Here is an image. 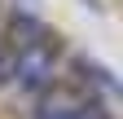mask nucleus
I'll return each instance as SVG.
<instances>
[{
    "label": "nucleus",
    "mask_w": 123,
    "mask_h": 119,
    "mask_svg": "<svg viewBox=\"0 0 123 119\" xmlns=\"http://www.w3.org/2000/svg\"><path fill=\"white\" fill-rule=\"evenodd\" d=\"M57 75V49L49 40L31 44V49L18 53V66H13V79H18L26 93H49V84Z\"/></svg>",
    "instance_id": "f257e3e1"
},
{
    "label": "nucleus",
    "mask_w": 123,
    "mask_h": 119,
    "mask_svg": "<svg viewBox=\"0 0 123 119\" xmlns=\"http://www.w3.org/2000/svg\"><path fill=\"white\" fill-rule=\"evenodd\" d=\"M84 106L79 93H70V88H49L40 101H35V119H66Z\"/></svg>",
    "instance_id": "f03ea898"
},
{
    "label": "nucleus",
    "mask_w": 123,
    "mask_h": 119,
    "mask_svg": "<svg viewBox=\"0 0 123 119\" xmlns=\"http://www.w3.org/2000/svg\"><path fill=\"white\" fill-rule=\"evenodd\" d=\"M40 40H44L40 18H31V13H13V26H9V49H13V53H22V49H31V44H40Z\"/></svg>",
    "instance_id": "7ed1b4c3"
},
{
    "label": "nucleus",
    "mask_w": 123,
    "mask_h": 119,
    "mask_svg": "<svg viewBox=\"0 0 123 119\" xmlns=\"http://www.w3.org/2000/svg\"><path fill=\"white\" fill-rule=\"evenodd\" d=\"M88 75L97 79V84H101V88H105V93H110V97H119V79L110 75V71H101V66H88Z\"/></svg>",
    "instance_id": "20e7f679"
},
{
    "label": "nucleus",
    "mask_w": 123,
    "mask_h": 119,
    "mask_svg": "<svg viewBox=\"0 0 123 119\" xmlns=\"http://www.w3.org/2000/svg\"><path fill=\"white\" fill-rule=\"evenodd\" d=\"M13 66H18V53H13L9 44H0V84L13 75Z\"/></svg>",
    "instance_id": "39448f33"
},
{
    "label": "nucleus",
    "mask_w": 123,
    "mask_h": 119,
    "mask_svg": "<svg viewBox=\"0 0 123 119\" xmlns=\"http://www.w3.org/2000/svg\"><path fill=\"white\" fill-rule=\"evenodd\" d=\"M66 119H105V115H101L97 106H88V101H84V106L75 110V115H66Z\"/></svg>",
    "instance_id": "423d86ee"
}]
</instances>
